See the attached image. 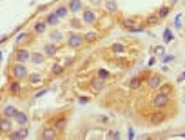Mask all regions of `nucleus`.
<instances>
[{
	"instance_id": "nucleus-6",
	"label": "nucleus",
	"mask_w": 185,
	"mask_h": 140,
	"mask_svg": "<svg viewBox=\"0 0 185 140\" xmlns=\"http://www.w3.org/2000/svg\"><path fill=\"white\" fill-rule=\"evenodd\" d=\"M104 89H105V82H104V78H100V77H96V78H93L91 80V91L93 93H104Z\"/></svg>"
},
{
	"instance_id": "nucleus-3",
	"label": "nucleus",
	"mask_w": 185,
	"mask_h": 140,
	"mask_svg": "<svg viewBox=\"0 0 185 140\" xmlns=\"http://www.w3.org/2000/svg\"><path fill=\"white\" fill-rule=\"evenodd\" d=\"M84 44H85V38L82 35H78V33H71V35L67 37V46L73 48V49H80Z\"/></svg>"
},
{
	"instance_id": "nucleus-41",
	"label": "nucleus",
	"mask_w": 185,
	"mask_h": 140,
	"mask_svg": "<svg viewBox=\"0 0 185 140\" xmlns=\"http://www.w3.org/2000/svg\"><path fill=\"white\" fill-rule=\"evenodd\" d=\"M78 102H80V104H87V102H89V98H87V97H80Z\"/></svg>"
},
{
	"instance_id": "nucleus-19",
	"label": "nucleus",
	"mask_w": 185,
	"mask_h": 140,
	"mask_svg": "<svg viewBox=\"0 0 185 140\" xmlns=\"http://www.w3.org/2000/svg\"><path fill=\"white\" fill-rule=\"evenodd\" d=\"M58 20H60V17L56 15V13H49V15L45 17L47 26H56V24H58Z\"/></svg>"
},
{
	"instance_id": "nucleus-24",
	"label": "nucleus",
	"mask_w": 185,
	"mask_h": 140,
	"mask_svg": "<svg viewBox=\"0 0 185 140\" xmlns=\"http://www.w3.org/2000/svg\"><path fill=\"white\" fill-rule=\"evenodd\" d=\"M49 37H51L53 42H56V44H60L62 40H64V35H62L60 31H53V33H49Z\"/></svg>"
},
{
	"instance_id": "nucleus-13",
	"label": "nucleus",
	"mask_w": 185,
	"mask_h": 140,
	"mask_svg": "<svg viewBox=\"0 0 185 140\" xmlns=\"http://www.w3.org/2000/svg\"><path fill=\"white\" fill-rule=\"evenodd\" d=\"M33 31L36 33V35H44V33L47 31V22L44 20V22H36L35 26H33Z\"/></svg>"
},
{
	"instance_id": "nucleus-11",
	"label": "nucleus",
	"mask_w": 185,
	"mask_h": 140,
	"mask_svg": "<svg viewBox=\"0 0 185 140\" xmlns=\"http://www.w3.org/2000/svg\"><path fill=\"white\" fill-rule=\"evenodd\" d=\"M58 53V46L56 44H45L44 46V55L45 57H56Z\"/></svg>"
},
{
	"instance_id": "nucleus-38",
	"label": "nucleus",
	"mask_w": 185,
	"mask_h": 140,
	"mask_svg": "<svg viewBox=\"0 0 185 140\" xmlns=\"http://www.w3.org/2000/svg\"><path fill=\"white\" fill-rule=\"evenodd\" d=\"M173 60H174V55H169V57H165V58H163L162 62H165V64H169V62H173Z\"/></svg>"
},
{
	"instance_id": "nucleus-12",
	"label": "nucleus",
	"mask_w": 185,
	"mask_h": 140,
	"mask_svg": "<svg viewBox=\"0 0 185 140\" xmlns=\"http://www.w3.org/2000/svg\"><path fill=\"white\" fill-rule=\"evenodd\" d=\"M27 137V129L22 126V129H18V131H11V135H9V138H13V140H22V138H25Z\"/></svg>"
},
{
	"instance_id": "nucleus-33",
	"label": "nucleus",
	"mask_w": 185,
	"mask_h": 140,
	"mask_svg": "<svg viewBox=\"0 0 185 140\" xmlns=\"http://www.w3.org/2000/svg\"><path fill=\"white\" fill-rule=\"evenodd\" d=\"M171 91H173V86H171V84H162V86H160V93L171 95Z\"/></svg>"
},
{
	"instance_id": "nucleus-29",
	"label": "nucleus",
	"mask_w": 185,
	"mask_h": 140,
	"mask_svg": "<svg viewBox=\"0 0 185 140\" xmlns=\"http://www.w3.org/2000/svg\"><path fill=\"white\" fill-rule=\"evenodd\" d=\"M84 38H85V42H96L98 35H96L94 31H89V33H85V35H84Z\"/></svg>"
},
{
	"instance_id": "nucleus-39",
	"label": "nucleus",
	"mask_w": 185,
	"mask_h": 140,
	"mask_svg": "<svg viewBox=\"0 0 185 140\" xmlns=\"http://www.w3.org/2000/svg\"><path fill=\"white\" fill-rule=\"evenodd\" d=\"M47 91H49V89H47V88H45V89H40V91L36 93V95H35V98H38V97H42V95H45Z\"/></svg>"
},
{
	"instance_id": "nucleus-25",
	"label": "nucleus",
	"mask_w": 185,
	"mask_h": 140,
	"mask_svg": "<svg viewBox=\"0 0 185 140\" xmlns=\"http://www.w3.org/2000/svg\"><path fill=\"white\" fill-rule=\"evenodd\" d=\"M169 13H171V6H163V8H160V11H158V17L163 20V18L169 17Z\"/></svg>"
},
{
	"instance_id": "nucleus-5",
	"label": "nucleus",
	"mask_w": 185,
	"mask_h": 140,
	"mask_svg": "<svg viewBox=\"0 0 185 140\" xmlns=\"http://www.w3.org/2000/svg\"><path fill=\"white\" fill-rule=\"evenodd\" d=\"M160 86H162V75L153 73V75L147 77V88L149 89H160Z\"/></svg>"
},
{
	"instance_id": "nucleus-23",
	"label": "nucleus",
	"mask_w": 185,
	"mask_h": 140,
	"mask_svg": "<svg viewBox=\"0 0 185 140\" xmlns=\"http://www.w3.org/2000/svg\"><path fill=\"white\" fill-rule=\"evenodd\" d=\"M51 73L53 75H62V73H64V66H62L60 62H56V64H53V68H51Z\"/></svg>"
},
{
	"instance_id": "nucleus-40",
	"label": "nucleus",
	"mask_w": 185,
	"mask_h": 140,
	"mask_svg": "<svg viewBox=\"0 0 185 140\" xmlns=\"http://www.w3.org/2000/svg\"><path fill=\"white\" fill-rule=\"evenodd\" d=\"M82 24H84V22H78V20H71V26H73V28H80Z\"/></svg>"
},
{
	"instance_id": "nucleus-10",
	"label": "nucleus",
	"mask_w": 185,
	"mask_h": 140,
	"mask_svg": "<svg viewBox=\"0 0 185 140\" xmlns=\"http://www.w3.org/2000/svg\"><path fill=\"white\" fill-rule=\"evenodd\" d=\"M0 129H2V133H11V129H13L11 117H4L2 120H0Z\"/></svg>"
},
{
	"instance_id": "nucleus-21",
	"label": "nucleus",
	"mask_w": 185,
	"mask_h": 140,
	"mask_svg": "<svg viewBox=\"0 0 185 140\" xmlns=\"http://www.w3.org/2000/svg\"><path fill=\"white\" fill-rule=\"evenodd\" d=\"M17 113H18V109L15 108V106H6V108H4V117H11V118H15Z\"/></svg>"
},
{
	"instance_id": "nucleus-43",
	"label": "nucleus",
	"mask_w": 185,
	"mask_h": 140,
	"mask_svg": "<svg viewBox=\"0 0 185 140\" xmlns=\"http://www.w3.org/2000/svg\"><path fill=\"white\" fill-rule=\"evenodd\" d=\"M183 80H185V71L182 73V75H180V77H178V82H183Z\"/></svg>"
},
{
	"instance_id": "nucleus-22",
	"label": "nucleus",
	"mask_w": 185,
	"mask_h": 140,
	"mask_svg": "<svg viewBox=\"0 0 185 140\" xmlns=\"http://www.w3.org/2000/svg\"><path fill=\"white\" fill-rule=\"evenodd\" d=\"M15 120H17L18 126H25V124H27V115H25V113H22V111H18L17 115H15Z\"/></svg>"
},
{
	"instance_id": "nucleus-2",
	"label": "nucleus",
	"mask_w": 185,
	"mask_h": 140,
	"mask_svg": "<svg viewBox=\"0 0 185 140\" xmlns=\"http://www.w3.org/2000/svg\"><path fill=\"white\" fill-rule=\"evenodd\" d=\"M11 75H13V78H17V80H24V78L29 77V73H27V68L24 64L15 62V66L11 68Z\"/></svg>"
},
{
	"instance_id": "nucleus-44",
	"label": "nucleus",
	"mask_w": 185,
	"mask_h": 140,
	"mask_svg": "<svg viewBox=\"0 0 185 140\" xmlns=\"http://www.w3.org/2000/svg\"><path fill=\"white\" fill-rule=\"evenodd\" d=\"M127 137L133 140V138H134V131H133V129H129V135H127Z\"/></svg>"
},
{
	"instance_id": "nucleus-26",
	"label": "nucleus",
	"mask_w": 185,
	"mask_h": 140,
	"mask_svg": "<svg viewBox=\"0 0 185 140\" xmlns=\"http://www.w3.org/2000/svg\"><path fill=\"white\" fill-rule=\"evenodd\" d=\"M27 78H29V84H33V86H36V84H42V77H40V75H36V73H33V75H29Z\"/></svg>"
},
{
	"instance_id": "nucleus-16",
	"label": "nucleus",
	"mask_w": 185,
	"mask_h": 140,
	"mask_svg": "<svg viewBox=\"0 0 185 140\" xmlns=\"http://www.w3.org/2000/svg\"><path fill=\"white\" fill-rule=\"evenodd\" d=\"M165 115H163V113H153V115H151V124H162V122H165Z\"/></svg>"
},
{
	"instance_id": "nucleus-27",
	"label": "nucleus",
	"mask_w": 185,
	"mask_h": 140,
	"mask_svg": "<svg viewBox=\"0 0 185 140\" xmlns=\"http://www.w3.org/2000/svg\"><path fill=\"white\" fill-rule=\"evenodd\" d=\"M56 15L60 17V18H65L67 17V13H69V8H65V6H60V8H56Z\"/></svg>"
},
{
	"instance_id": "nucleus-30",
	"label": "nucleus",
	"mask_w": 185,
	"mask_h": 140,
	"mask_svg": "<svg viewBox=\"0 0 185 140\" xmlns=\"http://www.w3.org/2000/svg\"><path fill=\"white\" fill-rule=\"evenodd\" d=\"M163 40H165V44H169V42H173V40H174V35H173V31H171V29L163 31Z\"/></svg>"
},
{
	"instance_id": "nucleus-45",
	"label": "nucleus",
	"mask_w": 185,
	"mask_h": 140,
	"mask_svg": "<svg viewBox=\"0 0 185 140\" xmlns=\"http://www.w3.org/2000/svg\"><path fill=\"white\" fill-rule=\"evenodd\" d=\"M100 2L102 0H91V4H94V6H100Z\"/></svg>"
},
{
	"instance_id": "nucleus-35",
	"label": "nucleus",
	"mask_w": 185,
	"mask_h": 140,
	"mask_svg": "<svg viewBox=\"0 0 185 140\" xmlns=\"http://www.w3.org/2000/svg\"><path fill=\"white\" fill-rule=\"evenodd\" d=\"M154 53H156L158 57H163V55H165V48H163V46H156V48H154Z\"/></svg>"
},
{
	"instance_id": "nucleus-18",
	"label": "nucleus",
	"mask_w": 185,
	"mask_h": 140,
	"mask_svg": "<svg viewBox=\"0 0 185 140\" xmlns=\"http://www.w3.org/2000/svg\"><path fill=\"white\" fill-rule=\"evenodd\" d=\"M20 91H22V86H20V82L15 78V82L9 84V93L11 95H20Z\"/></svg>"
},
{
	"instance_id": "nucleus-47",
	"label": "nucleus",
	"mask_w": 185,
	"mask_h": 140,
	"mask_svg": "<svg viewBox=\"0 0 185 140\" xmlns=\"http://www.w3.org/2000/svg\"><path fill=\"white\" fill-rule=\"evenodd\" d=\"M178 137H182V138H185V133H180V135H178Z\"/></svg>"
},
{
	"instance_id": "nucleus-20",
	"label": "nucleus",
	"mask_w": 185,
	"mask_h": 140,
	"mask_svg": "<svg viewBox=\"0 0 185 140\" xmlns=\"http://www.w3.org/2000/svg\"><path fill=\"white\" fill-rule=\"evenodd\" d=\"M129 86H131L133 91H138V89L142 88V77H133V78H131V84H129Z\"/></svg>"
},
{
	"instance_id": "nucleus-17",
	"label": "nucleus",
	"mask_w": 185,
	"mask_h": 140,
	"mask_svg": "<svg viewBox=\"0 0 185 140\" xmlns=\"http://www.w3.org/2000/svg\"><path fill=\"white\" fill-rule=\"evenodd\" d=\"M82 9H84V4H82L80 0H71V2H69V11H73V13H80Z\"/></svg>"
},
{
	"instance_id": "nucleus-31",
	"label": "nucleus",
	"mask_w": 185,
	"mask_h": 140,
	"mask_svg": "<svg viewBox=\"0 0 185 140\" xmlns=\"http://www.w3.org/2000/svg\"><path fill=\"white\" fill-rule=\"evenodd\" d=\"M160 17L158 15H151L149 18H147V26H156V24H160Z\"/></svg>"
},
{
	"instance_id": "nucleus-34",
	"label": "nucleus",
	"mask_w": 185,
	"mask_h": 140,
	"mask_svg": "<svg viewBox=\"0 0 185 140\" xmlns=\"http://www.w3.org/2000/svg\"><path fill=\"white\" fill-rule=\"evenodd\" d=\"M107 138L109 140H118L120 138V131H109L107 133Z\"/></svg>"
},
{
	"instance_id": "nucleus-36",
	"label": "nucleus",
	"mask_w": 185,
	"mask_h": 140,
	"mask_svg": "<svg viewBox=\"0 0 185 140\" xmlns=\"http://www.w3.org/2000/svg\"><path fill=\"white\" fill-rule=\"evenodd\" d=\"M113 51H114V53H123L125 49H123L122 44H113Z\"/></svg>"
},
{
	"instance_id": "nucleus-7",
	"label": "nucleus",
	"mask_w": 185,
	"mask_h": 140,
	"mask_svg": "<svg viewBox=\"0 0 185 140\" xmlns=\"http://www.w3.org/2000/svg\"><path fill=\"white\" fill-rule=\"evenodd\" d=\"M56 137H58V129L54 128V126L53 128H45L42 131V135H40V138H44V140H54Z\"/></svg>"
},
{
	"instance_id": "nucleus-9",
	"label": "nucleus",
	"mask_w": 185,
	"mask_h": 140,
	"mask_svg": "<svg viewBox=\"0 0 185 140\" xmlns=\"http://www.w3.org/2000/svg\"><path fill=\"white\" fill-rule=\"evenodd\" d=\"M31 40H33L31 33H20V35H17V38H15V46L20 48L22 44H27V42H31Z\"/></svg>"
},
{
	"instance_id": "nucleus-8",
	"label": "nucleus",
	"mask_w": 185,
	"mask_h": 140,
	"mask_svg": "<svg viewBox=\"0 0 185 140\" xmlns=\"http://www.w3.org/2000/svg\"><path fill=\"white\" fill-rule=\"evenodd\" d=\"M82 22H84V24H94V22H96V15H94V11H91V9H84V11H82Z\"/></svg>"
},
{
	"instance_id": "nucleus-37",
	"label": "nucleus",
	"mask_w": 185,
	"mask_h": 140,
	"mask_svg": "<svg viewBox=\"0 0 185 140\" xmlns=\"http://www.w3.org/2000/svg\"><path fill=\"white\" fill-rule=\"evenodd\" d=\"M98 77H100V78H104V80L109 78V71H105V69H98Z\"/></svg>"
},
{
	"instance_id": "nucleus-4",
	"label": "nucleus",
	"mask_w": 185,
	"mask_h": 140,
	"mask_svg": "<svg viewBox=\"0 0 185 140\" xmlns=\"http://www.w3.org/2000/svg\"><path fill=\"white\" fill-rule=\"evenodd\" d=\"M27 60H31V53L27 49H24V48H18L15 51V62L24 64V62H27Z\"/></svg>"
},
{
	"instance_id": "nucleus-46",
	"label": "nucleus",
	"mask_w": 185,
	"mask_h": 140,
	"mask_svg": "<svg viewBox=\"0 0 185 140\" xmlns=\"http://www.w3.org/2000/svg\"><path fill=\"white\" fill-rule=\"evenodd\" d=\"M169 2V6H174V4H178V0H167Z\"/></svg>"
},
{
	"instance_id": "nucleus-15",
	"label": "nucleus",
	"mask_w": 185,
	"mask_h": 140,
	"mask_svg": "<svg viewBox=\"0 0 185 140\" xmlns=\"http://www.w3.org/2000/svg\"><path fill=\"white\" fill-rule=\"evenodd\" d=\"M54 128H56L58 131H64L65 129V126H67V117H58L56 120H54Z\"/></svg>"
},
{
	"instance_id": "nucleus-32",
	"label": "nucleus",
	"mask_w": 185,
	"mask_h": 140,
	"mask_svg": "<svg viewBox=\"0 0 185 140\" xmlns=\"http://www.w3.org/2000/svg\"><path fill=\"white\" fill-rule=\"evenodd\" d=\"M123 28L129 29V28H133V26H136V18H123Z\"/></svg>"
},
{
	"instance_id": "nucleus-42",
	"label": "nucleus",
	"mask_w": 185,
	"mask_h": 140,
	"mask_svg": "<svg viewBox=\"0 0 185 140\" xmlns=\"http://www.w3.org/2000/svg\"><path fill=\"white\" fill-rule=\"evenodd\" d=\"M156 64V58L153 57V58H149V62H147V66H154Z\"/></svg>"
},
{
	"instance_id": "nucleus-1",
	"label": "nucleus",
	"mask_w": 185,
	"mask_h": 140,
	"mask_svg": "<svg viewBox=\"0 0 185 140\" xmlns=\"http://www.w3.org/2000/svg\"><path fill=\"white\" fill-rule=\"evenodd\" d=\"M171 104V98L169 95H165V93H156L154 98H153V108L154 109H163V108H167V106Z\"/></svg>"
},
{
	"instance_id": "nucleus-14",
	"label": "nucleus",
	"mask_w": 185,
	"mask_h": 140,
	"mask_svg": "<svg viewBox=\"0 0 185 140\" xmlns=\"http://www.w3.org/2000/svg\"><path fill=\"white\" fill-rule=\"evenodd\" d=\"M31 62L36 64V66L44 64L45 62V55H44V53H31Z\"/></svg>"
},
{
	"instance_id": "nucleus-28",
	"label": "nucleus",
	"mask_w": 185,
	"mask_h": 140,
	"mask_svg": "<svg viewBox=\"0 0 185 140\" xmlns=\"http://www.w3.org/2000/svg\"><path fill=\"white\" fill-rule=\"evenodd\" d=\"M105 8L111 11V13H116V11H118V4H116L114 0H107V2H105Z\"/></svg>"
}]
</instances>
